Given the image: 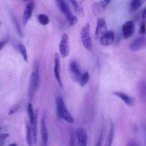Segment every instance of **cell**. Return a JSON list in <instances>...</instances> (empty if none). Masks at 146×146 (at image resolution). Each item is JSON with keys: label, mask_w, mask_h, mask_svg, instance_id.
<instances>
[{"label": "cell", "mask_w": 146, "mask_h": 146, "mask_svg": "<svg viewBox=\"0 0 146 146\" xmlns=\"http://www.w3.org/2000/svg\"><path fill=\"white\" fill-rule=\"evenodd\" d=\"M56 105L59 116L67 122L73 123L74 122V118L68 111L64 100L61 97H57L56 98Z\"/></svg>", "instance_id": "1"}, {"label": "cell", "mask_w": 146, "mask_h": 146, "mask_svg": "<svg viewBox=\"0 0 146 146\" xmlns=\"http://www.w3.org/2000/svg\"><path fill=\"white\" fill-rule=\"evenodd\" d=\"M81 40L83 47L88 51H91L93 47V44L91 36L90 25L87 22L82 29L80 32Z\"/></svg>", "instance_id": "2"}, {"label": "cell", "mask_w": 146, "mask_h": 146, "mask_svg": "<svg viewBox=\"0 0 146 146\" xmlns=\"http://www.w3.org/2000/svg\"><path fill=\"white\" fill-rule=\"evenodd\" d=\"M57 3L60 11L65 15L70 26H72L76 24L78 21V18L71 12L70 8L65 3L64 0L58 2Z\"/></svg>", "instance_id": "3"}, {"label": "cell", "mask_w": 146, "mask_h": 146, "mask_svg": "<svg viewBox=\"0 0 146 146\" xmlns=\"http://www.w3.org/2000/svg\"><path fill=\"white\" fill-rule=\"evenodd\" d=\"M68 70L70 77L75 83H79L82 75V72L78 63L75 60H71L68 65Z\"/></svg>", "instance_id": "4"}, {"label": "cell", "mask_w": 146, "mask_h": 146, "mask_svg": "<svg viewBox=\"0 0 146 146\" xmlns=\"http://www.w3.org/2000/svg\"><path fill=\"white\" fill-rule=\"evenodd\" d=\"M59 50L60 56L63 58L67 57L70 54L69 37L66 33H63L61 36L59 44Z\"/></svg>", "instance_id": "5"}, {"label": "cell", "mask_w": 146, "mask_h": 146, "mask_svg": "<svg viewBox=\"0 0 146 146\" xmlns=\"http://www.w3.org/2000/svg\"><path fill=\"white\" fill-rule=\"evenodd\" d=\"M146 47V38L143 36L135 38L129 44V48L131 51H137Z\"/></svg>", "instance_id": "6"}, {"label": "cell", "mask_w": 146, "mask_h": 146, "mask_svg": "<svg viewBox=\"0 0 146 146\" xmlns=\"http://www.w3.org/2000/svg\"><path fill=\"white\" fill-rule=\"evenodd\" d=\"M107 31V26L105 19L103 18H99L96 21L95 29V36L100 39L102 35Z\"/></svg>", "instance_id": "7"}, {"label": "cell", "mask_w": 146, "mask_h": 146, "mask_svg": "<svg viewBox=\"0 0 146 146\" xmlns=\"http://www.w3.org/2000/svg\"><path fill=\"white\" fill-rule=\"evenodd\" d=\"M135 32V24L133 21H128L122 26V33L125 39L131 37Z\"/></svg>", "instance_id": "8"}, {"label": "cell", "mask_w": 146, "mask_h": 146, "mask_svg": "<svg viewBox=\"0 0 146 146\" xmlns=\"http://www.w3.org/2000/svg\"><path fill=\"white\" fill-rule=\"evenodd\" d=\"M54 72L58 85L60 87H62V82L60 78V59L58 53H55L54 56Z\"/></svg>", "instance_id": "9"}, {"label": "cell", "mask_w": 146, "mask_h": 146, "mask_svg": "<svg viewBox=\"0 0 146 146\" xmlns=\"http://www.w3.org/2000/svg\"><path fill=\"white\" fill-rule=\"evenodd\" d=\"M100 43L103 47H107L113 43L115 40V34L112 30H107L99 39Z\"/></svg>", "instance_id": "10"}, {"label": "cell", "mask_w": 146, "mask_h": 146, "mask_svg": "<svg viewBox=\"0 0 146 146\" xmlns=\"http://www.w3.org/2000/svg\"><path fill=\"white\" fill-rule=\"evenodd\" d=\"M34 7H35L34 2L33 1L30 0L28 3V4L26 5L23 14L22 21H23V24L24 26H25L27 23V22L31 18L33 10L34 9Z\"/></svg>", "instance_id": "11"}, {"label": "cell", "mask_w": 146, "mask_h": 146, "mask_svg": "<svg viewBox=\"0 0 146 146\" xmlns=\"http://www.w3.org/2000/svg\"><path fill=\"white\" fill-rule=\"evenodd\" d=\"M78 144L80 146H86L87 144V134L86 131L82 128L77 129L75 131Z\"/></svg>", "instance_id": "12"}, {"label": "cell", "mask_w": 146, "mask_h": 146, "mask_svg": "<svg viewBox=\"0 0 146 146\" xmlns=\"http://www.w3.org/2000/svg\"><path fill=\"white\" fill-rule=\"evenodd\" d=\"M137 92L140 100L146 104V80H141L139 82Z\"/></svg>", "instance_id": "13"}, {"label": "cell", "mask_w": 146, "mask_h": 146, "mask_svg": "<svg viewBox=\"0 0 146 146\" xmlns=\"http://www.w3.org/2000/svg\"><path fill=\"white\" fill-rule=\"evenodd\" d=\"M112 94L115 96L118 97L121 100H122V101L128 106H131L134 104L133 99L126 94L120 91H114L112 92Z\"/></svg>", "instance_id": "14"}, {"label": "cell", "mask_w": 146, "mask_h": 146, "mask_svg": "<svg viewBox=\"0 0 146 146\" xmlns=\"http://www.w3.org/2000/svg\"><path fill=\"white\" fill-rule=\"evenodd\" d=\"M72 4L74 11L80 17H84L85 16L83 6L79 0H68Z\"/></svg>", "instance_id": "15"}, {"label": "cell", "mask_w": 146, "mask_h": 146, "mask_svg": "<svg viewBox=\"0 0 146 146\" xmlns=\"http://www.w3.org/2000/svg\"><path fill=\"white\" fill-rule=\"evenodd\" d=\"M40 135H41V137H42L43 143H44V145H46L48 141V136L47 128L46 123L44 117L42 118L40 121Z\"/></svg>", "instance_id": "16"}, {"label": "cell", "mask_w": 146, "mask_h": 146, "mask_svg": "<svg viewBox=\"0 0 146 146\" xmlns=\"http://www.w3.org/2000/svg\"><path fill=\"white\" fill-rule=\"evenodd\" d=\"M114 134V125L112 122L110 123V129H109V132L107 135L106 141V146H110L112 144V140H113V137Z\"/></svg>", "instance_id": "17"}, {"label": "cell", "mask_w": 146, "mask_h": 146, "mask_svg": "<svg viewBox=\"0 0 146 146\" xmlns=\"http://www.w3.org/2000/svg\"><path fill=\"white\" fill-rule=\"evenodd\" d=\"M10 16H11L12 22H13V24L14 25V26H15V30H16V31H17L18 35L21 38H22L23 36V34L22 29L21 27V26H20L18 21H17V18L15 17V16L12 13L10 14Z\"/></svg>", "instance_id": "18"}, {"label": "cell", "mask_w": 146, "mask_h": 146, "mask_svg": "<svg viewBox=\"0 0 146 146\" xmlns=\"http://www.w3.org/2000/svg\"><path fill=\"white\" fill-rule=\"evenodd\" d=\"M146 1V0H132L130 4V10L132 11L137 10Z\"/></svg>", "instance_id": "19"}, {"label": "cell", "mask_w": 146, "mask_h": 146, "mask_svg": "<svg viewBox=\"0 0 146 146\" xmlns=\"http://www.w3.org/2000/svg\"><path fill=\"white\" fill-rule=\"evenodd\" d=\"M26 141L28 145H31L33 144V134L30 123L27 124L26 127Z\"/></svg>", "instance_id": "20"}, {"label": "cell", "mask_w": 146, "mask_h": 146, "mask_svg": "<svg viewBox=\"0 0 146 146\" xmlns=\"http://www.w3.org/2000/svg\"><path fill=\"white\" fill-rule=\"evenodd\" d=\"M27 110V113H28V116L29 117L30 123H31L34 121V120L36 116L33 111V105L31 103H29L28 104Z\"/></svg>", "instance_id": "21"}, {"label": "cell", "mask_w": 146, "mask_h": 146, "mask_svg": "<svg viewBox=\"0 0 146 146\" xmlns=\"http://www.w3.org/2000/svg\"><path fill=\"white\" fill-rule=\"evenodd\" d=\"M37 19H38V21L39 22V23L43 26L47 25V24H48V23L50 22L48 17L47 15L44 14H39L38 15Z\"/></svg>", "instance_id": "22"}, {"label": "cell", "mask_w": 146, "mask_h": 146, "mask_svg": "<svg viewBox=\"0 0 146 146\" xmlns=\"http://www.w3.org/2000/svg\"><path fill=\"white\" fill-rule=\"evenodd\" d=\"M89 77H90V75H89L88 72H87V71L85 72L83 74H82L81 77L79 80V85L80 86V87H83L87 83V82L89 80Z\"/></svg>", "instance_id": "23"}, {"label": "cell", "mask_w": 146, "mask_h": 146, "mask_svg": "<svg viewBox=\"0 0 146 146\" xmlns=\"http://www.w3.org/2000/svg\"><path fill=\"white\" fill-rule=\"evenodd\" d=\"M17 47L18 48L19 51V52H21V55H22L24 60H25V62L27 61V51H26V48L25 47V46L21 43H19L17 44Z\"/></svg>", "instance_id": "24"}, {"label": "cell", "mask_w": 146, "mask_h": 146, "mask_svg": "<svg viewBox=\"0 0 146 146\" xmlns=\"http://www.w3.org/2000/svg\"><path fill=\"white\" fill-rule=\"evenodd\" d=\"M111 0H102L98 3L100 7L102 8V10H104L106 8V7L108 5V4L111 2Z\"/></svg>", "instance_id": "25"}, {"label": "cell", "mask_w": 146, "mask_h": 146, "mask_svg": "<svg viewBox=\"0 0 146 146\" xmlns=\"http://www.w3.org/2000/svg\"><path fill=\"white\" fill-rule=\"evenodd\" d=\"M139 33L141 35H144L146 33V26L145 23H142L140 27Z\"/></svg>", "instance_id": "26"}, {"label": "cell", "mask_w": 146, "mask_h": 146, "mask_svg": "<svg viewBox=\"0 0 146 146\" xmlns=\"http://www.w3.org/2000/svg\"><path fill=\"white\" fill-rule=\"evenodd\" d=\"M18 108H19V106H14L13 107H12V108L10 110L9 112H8V115H11L14 114V113H15L18 111Z\"/></svg>", "instance_id": "27"}, {"label": "cell", "mask_w": 146, "mask_h": 146, "mask_svg": "<svg viewBox=\"0 0 146 146\" xmlns=\"http://www.w3.org/2000/svg\"><path fill=\"white\" fill-rule=\"evenodd\" d=\"M9 136V133H1L0 135V143H2V144H3V141Z\"/></svg>", "instance_id": "28"}, {"label": "cell", "mask_w": 146, "mask_h": 146, "mask_svg": "<svg viewBox=\"0 0 146 146\" xmlns=\"http://www.w3.org/2000/svg\"><path fill=\"white\" fill-rule=\"evenodd\" d=\"M127 146H136V145H139V144L136 143L133 140H130L129 141H128L127 144H126Z\"/></svg>", "instance_id": "29"}, {"label": "cell", "mask_w": 146, "mask_h": 146, "mask_svg": "<svg viewBox=\"0 0 146 146\" xmlns=\"http://www.w3.org/2000/svg\"><path fill=\"white\" fill-rule=\"evenodd\" d=\"M7 41H8L7 39H3V40H2L0 41V51L5 46V44L7 43Z\"/></svg>", "instance_id": "30"}, {"label": "cell", "mask_w": 146, "mask_h": 146, "mask_svg": "<svg viewBox=\"0 0 146 146\" xmlns=\"http://www.w3.org/2000/svg\"><path fill=\"white\" fill-rule=\"evenodd\" d=\"M141 18L143 19H144L146 18V7L144 9L141 13Z\"/></svg>", "instance_id": "31"}, {"label": "cell", "mask_w": 146, "mask_h": 146, "mask_svg": "<svg viewBox=\"0 0 146 146\" xmlns=\"http://www.w3.org/2000/svg\"><path fill=\"white\" fill-rule=\"evenodd\" d=\"M5 129V128L4 127H0V132H2V131H3V130Z\"/></svg>", "instance_id": "32"}, {"label": "cell", "mask_w": 146, "mask_h": 146, "mask_svg": "<svg viewBox=\"0 0 146 146\" xmlns=\"http://www.w3.org/2000/svg\"><path fill=\"white\" fill-rule=\"evenodd\" d=\"M10 145H17V144H11Z\"/></svg>", "instance_id": "33"}, {"label": "cell", "mask_w": 146, "mask_h": 146, "mask_svg": "<svg viewBox=\"0 0 146 146\" xmlns=\"http://www.w3.org/2000/svg\"><path fill=\"white\" fill-rule=\"evenodd\" d=\"M62 1V0H56V2H59V1Z\"/></svg>", "instance_id": "34"}, {"label": "cell", "mask_w": 146, "mask_h": 146, "mask_svg": "<svg viewBox=\"0 0 146 146\" xmlns=\"http://www.w3.org/2000/svg\"><path fill=\"white\" fill-rule=\"evenodd\" d=\"M22 1H29V0H22Z\"/></svg>", "instance_id": "35"}, {"label": "cell", "mask_w": 146, "mask_h": 146, "mask_svg": "<svg viewBox=\"0 0 146 146\" xmlns=\"http://www.w3.org/2000/svg\"><path fill=\"white\" fill-rule=\"evenodd\" d=\"M82 1H85V0H82Z\"/></svg>", "instance_id": "36"}, {"label": "cell", "mask_w": 146, "mask_h": 146, "mask_svg": "<svg viewBox=\"0 0 146 146\" xmlns=\"http://www.w3.org/2000/svg\"><path fill=\"white\" fill-rule=\"evenodd\" d=\"M0 26H1V22H0Z\"/></svg>", "instance_id": "37"}]
</instances>
